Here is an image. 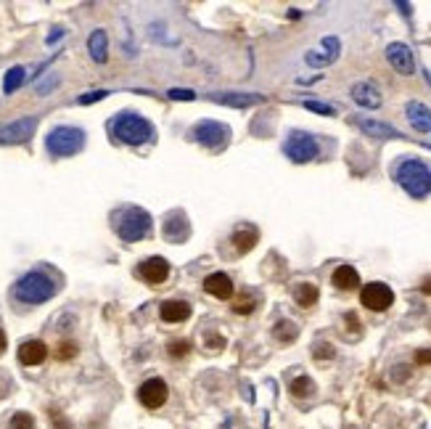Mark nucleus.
I'll return each mask as SVG.
<instances>
[{"mask_svg": "<svg viewBox=\"0 0 431 429\" xmlns=\"http://www.w3.org/2000/svg\"><path fill=\"white\" fill-rule=\"evenodd\" d=\"M360 302L373 310V313H384L394 305V291L387 284L381 281H373V284H365L363 291H360Z\"/></svg>", "mask_w": 431, "mask_h": 429, "instance_id": "423d86ee", "label": "nucleus"}, {"mask_svg": "<svg viewBox=\"0 0 431 429\" xmlns=\"http://www.w3.org/2000/svg\"><path fill=\"white\" fill-rule=\"evenodd\" d=\"M257 307V297L254 294H244V297H238L233 305V313H238V315H249V313H254Z\"/></svg>", "mask_w": 431, "mask_h": 429, "instance_id": "cd10ccee", "label": "nucleus"}, {"mask_svg": "<svg viewBox=\"0 0 431 429\" xmlns=\"http://www.w3.org/2000/svg\"><path fill=\"white\" fill-rule=\"evenodd\" d=\"M82 130L77 127H66V125H61L56 130H51V135H48V151L53 154V157H72V154H77L79 148H82Z\"/></svg>", "mask_w": 431, "mask_h": 429, "instance_id": "20e7f679", "label": "nucleus"}, {"mask_svg": "<svg viewBox=\"0 0 431 429\" xmlns=\"http://www.w3.org/2000/svg\"><path fill=\"white\" fill-rule=\"evenodd\" d=\"M159 315L164 324H183L191 318V305L185 300H167L159 307Z\"/></svg>", "mask_w": 431, "mask_h": 429, "instance_id": "4468645a", "label": "nucleus"}, {"mask_svg": "<svg viewBox=\"0 0 431 429\" xmlns=\"http://www.w3.org/2000/svg\"><path fill=\"white\" fill-rule=\"evenodd\" d=\"M167 398H170V389H167V382L164 379H146L140 389H138V400L146 406V408L157 411L161 408L164 403H167Z\"/></svg>", "mask_w": 431, "mask_h": 429, "instance_id": "6e6552de", "label": "nucleus"}, {"mask_svg": "<svg viewBox=\"0 0 431 429\" xmlns=\"http://www.w3.org/2000/svg\"><path fill=\"white\" fill-rule=\"evenodd\" d=\"M204 291H209L217 300H231L233 297V281L228 273H212L204 278Z\"/></svg>", "mask_w": 431, "mask_h": 429, "instance_id": "2eb2a0df", "label": "nucleus"}, {"mask_svg": "<svg viewBox=\"0 0 431 429\" xmlns=\"http://www.w3.org/2000/svg\"><path fill=\"white\" fill-rule=\"evenodd\" d=\"M286 157L296 164H304L317 157V143L313 135H304V133H294L289 141H286Z\"/></svg>", "mask_w": 431, "mask_h": 429, "instance_id": "0eeeda50", "label": "nucleus"}, {"mask_svg": "<svg viewBox=\"0 0 431 429\" xmlns=\"http://www.w3.org/2000/svg\"><path fill=\"white\" fill-rule=\"evenodd\" d=\"M164 236H167V242H183L185 236H188V223H185V215H170V220L164 223Z\"/></svg>", "mask_w": 431, "mask_h": 429, "instance_id": "4be33fe9", "label": "nucleus"}, {"mask_svg": "<svg viewBox=\"0 0 431 429\" xmlns=\"http://www.w3.org/2000/svg\"><path fill=\"white\" fill-rule=\"evenodd\" d=\"M212 99L217 103H225V106H235V109H246V106L262 103V96H257V93H215Z\"/></svg>", "mask_w": 431, "mask_h": 429, "instance_id": "aec40b11", "label": "nucleus"}, {"mask_svg": "<svg viewBox=\"0 0 431 429\" xmlns=\"http://www.w3.org/2000/svg\"><path fill=\"white\" fill-rule=\"evenodd\" d=\"M357 125H360L363 133H368L373 138H400V133L387 122H376V120H365L363 117V120H357Z\"/></svg>", "mask_w": 431, "mask_h": 429, "instance_id": "5701e85b", "label": "nucleus"}, {"mask_svg": "<svg viewBox=\"0 0 431 429\" xmlns=\"http://www.w3.org/2000/svg\"><path fill=\"white\" fill-rule=\"evenodd\" d=\"M5 348H8V339H5V331L0 328V355L5 352Z\"/></svg>", "mask_w": 431, "mask_h": 429, "instance_id": "ea45409f", "label": "nucleus"}, {"mask_svg": "<svg viewBox=\"0 0 431 429\" xmlns=\"http://www.w3.org/2000/svg\"><path fill=\"white\" fill-rule=\"evenodd\" d=\"M21 82H24V66H14V69H8L5 80H3V90H5V93H14Z\"/></svg>", "mask_w": 431, "mask_h": 429, "instance_id": "a878e982", "label": "nucleus"}, {"mask_svg": "<svg viewBox=\"0 0 431 429\" xmlns=\"http://www.w3.org/2000/svg\"><path fill=\"white\" fill-rule=\"evenodd\" d=\"M196 141L204 143V146H209V148H220L222 143L228 141V127L220 122H198L196 125Z\"/></svg>", "mask_w": 431, "mask_h": 429, "instance_id": "f8f14e48", "label": "nucleus"}, {"mask_svg": "<svg viewBox=\"0 0 431 429\" xmlns=\"http://www.w3.org/2000/svg\"><path fill=\"white\" fill-rule=\"evenodd\" d=\"M259 242V231H257L254 225H241L238 231L233 233V246L238 255H246V252H252Z\"/></svg>", "mask_w": 431, "mask_h": 429, "instance_id": "6ab92c4d", "label": "nucleus"}, {"mask_svg": "<svg viewBox=\"0 0 431 429\" xmlns=\"http://www.w3.org/2000/svg\"><path fill=\"white\" fill-rule=\"evenodd\" d=\"M315 358H333L331 345H317V348H315Z\"/></svg>", "mask_w": 431, "mask_h": 429, "instance_id": "e433bc0d", "label": "nucleus"}, {"mask_svg": "<svg viewBox=\"0 0 431 429\" xmlns=\"http://www.w3.org/2000/svg\"><path fill=\"white\" fill-rule=\"evenodd\" d=\"M296 334H299V331H296V326L291 321H280V324L275 326V337H278L280 342H294Z\"/></svg>", "mask_w": 431, "mask_h": 429, "instance_id": "c85d7f7f", "label": "nucleus"}, {"mask_svg": "<svg viewBox=\"0 0 431 429\" xmlns=\"http://www.w3.org/2000/svg\"><path fill=\"white\" fill-rule=\"evenodd\" d=\"M207 342L212 345V350H217V348H225V339H222V337H217V334H209V337H207Z\"/></svg>", "mask_w": 431, "mask_h": 429, "instance_id": "4c0bfd02", "label": "nucleus"}, {"mask_svg": "<svg viewBox=\"0 0 431 429\" xmlns=\"http://www.w3.org/2000/svg\"><path fill=\"white\" fill-rule=\"evenodd\" d=\"M331 281L336 289L350 291V289H357V286H360V273H357L352 265H339L336 270H333Z\"/></svg>", "mask_w": 431, "mask_h": 429, "instance_id": "412c9836", "label": "nucleus"}, {"mask_svg": "<svg viewBox=\"0 0 431 429\" xmlns=\"http://www.w3.org/2000/svg\"><path fill=\"white\" fill-rule=\"evenodd\" d=\"M53 429H69V424L61 419L59 413H53Z\"/></svg>", "mask_w": 431, "mask_h": 429, "instance_id": "58836bf2", "label": "nucleus"}, {"mask_svg": "<svg viewBox=\"0 0 431 429\" xmlns=\"http://www.w3.org/2000/svg\"><path fill=\"white\" fill-rule=\"evenodd\" d=\"M415 363H418V366H429L431 350H418V352H415Z\"/></svg>", "mask_w": 431, "mask_h": 429, "instance_id": "c9c22d12", "label": "nucleus"}, {"mask_svg": "<svg viewBox=\"0 0 431 429\" xmlns=\"http://www.w3.org/2000/svg\"><path fill=\"white\" fill-rule=\"evenodd\" d=\"M167 352H170L172 358H185V355L191 352V342H188V339H175V342H170Z\"/></svg>", "mask_w": 431, "mask_h": 429, "instance_id": "7c9ffc66", "label": "nucleus"}, {"mask_svg": "<svg viewBox=\"0 0 431 429\" xmlns=\"http://www.w3.org/2000/svg\"><path fill=\"white\" fill-rule=\"evenodd\" d=\"M35 127H38V120L35 117H24V120H16V122H11L8 127H3L0 130V143H24L32 138V133H35Z\"/></svg>", "mask_w": 431, "mask_h": 429, "instance_id": "9b49d317", "label": "nucleus"}, {"mask_svg": "<svg viewBox=\"0 0 431 429\" xmlns=\"http://www.w3.org/2000/svg\"><path fill=\"white\" fill-rule=\"evenodd\" d=\"M88 51H90V56H93V62L103 64L106 62V51H109V40H106V32L103 29H96L90 38H88Z\"/></svg>", "mask_w": 431, "mask_h": 429, "instance_id": "b1692460", "label": "nucleus"}, {"mask_svg": "<svg viewBox=\"0 0 431 429\" xmlns=\"http://www.w3.org/2000/svg\"><path fill=\"white\" fill-rule=\"evenodd\" d=\"M45 358H48V348L40 339H29L19 348V361L24 366H40L45 363Z\"/></svg>", "mask_w": 431, "mask_h": 429, "instance_id": "a211bd4d", "label": "nucleus"}, {"mask_svg": "<svg viewBox=\"0 0 431 429\" xmlns=\"http://www.w3.org/2000/svg\"><path fill=\"white\" fill-rule=\"evenodd\" d=\"M405 114H408V122L413 125V130L418 133H429L431 130V109L423 106L421 101H410L405 106Z\"/></svg>", "mask_w": 431, "mask_h": 429, "instance_id": "f3484780", "label": "nucleus"}, {"mask_svg": "<svg viewBox=\"0 0 431 429\" xmlns=\"http://www.w3.org/2000/svg\"><path fill=\"white\" fill-rule=\"evenodd\" d=\"M304 109H310V112H315V114H323V117H331L333 114V106L320 103V101H304Z\"/></svg>", "mask_w": 431, "mask_h": 429, "instance_id": "473e14b6", "label": "nucleus"}, {"mask_svg": "<svg viewBox=\"0 0 431 429\" xmlns=\"http://www.w3.org/2000/svg\"><path fill=\"white\" fill-rule=\"evenodd\" d=\"M421 291H423V294H431V276H426V278H423V284H421Z\"/></svg>", "mask_w": 431, "mask_h": 429, "instance_id": "a19ab883", "label": "nucleus"}, {"mask_svg": "<svg viewBox=\"0 0 431 429\" xmlns=\"http://www.w3.org/2000/svg\"><path fill=\"white\" fill-rule=\"evenodd\" d=\"M114 135H117L119 141L138 146V143L148 141L154 135V130H151V125L146 122L143 117H138V114H122L117 122H114Z\"/></svg>", "mask_w": 431, "mask_h": 429, "instance_id": "39448f33", "label": "nucleus"}, {"mask_svg": "<svg viewBox=\"0 0 431 429\" xmlns=\"http://www.w3.org/2000/svg\"><path fill=\"white\" fill-rule=\"evenodd\" d=\"M387 62L394 66V72H400V75H405V77L415 72L413 51L405 45V42H392V45L387 48Z\"/></svg>", "mask_w": 431, "mask_h": 429, "instance_id": "9d476101", "label": "nucleus"}, {"mask_svg": "<svg viewBox=\"0 0 431 429\" xmlns=\"http://www.w3.org/2000/svg\"><path fill=\"white\" fill-rule=\"evenodd\" d=\"M77 355V345L75 342H61L59 350H56V358L59 361H69V358H75Z\"/></svg>", "mask_w": 431, "mask_h": 429, "instance_id": "2f4dec72", "label": "nucleus"}, {"mask_svg": "<svg viewBox=\"0 0 431 429\" xmlns=\"http://www.w3.org/2000/svg\"><path fill=\"white\" fill-rule=\"evenodd\" d=\"M14 294H16V300H21V302L40 305V302H45V300H51L56 294V284L45 273H27L24 278H19Z\"/></svg>", "mask_w": 431, "mask_h": 429, "instance_id": "7ed1b4c3", "label": "nucleus"}, {"mask_svg": "<svg viewBox=\"0 0 431 429\" xmlns=\"http://www.w3.org/2000/svg\"><path fill=\"white\" fill-rule=\"evenodd\" d=\"M138 276L151 286L164 284L167 276H170V263H167L164 257H148V260H143V263L138 265Z\"/></svg>", "mask_w": 431, "mask_h": 429, "instance_id": "1a4fd4ad", "label": "nucleus"}, {"mask_svg": "<svg viewBox=\"0 0 431 429\" xmlns=\"http://www.w3.org/2000/svg\"><path fill=\"white\" fill-rule=\"evenodd\" d=\"M317 297H320L317 286H313V284H296L294 300H296V305H299V307H313V305H317Z\"/></svg>", "mask_w": 431, "mask_h": 429, "instance_id": "393cba45", "label": "nucleus"}, {"mask_svg": "<svg viewBox=\"0 0 431 429\" xmlns=\"http://www.w3.org/2000/svg\"><path fill=\"white\" fill-rule=\"evenodd\" d=\"M339 48H341V42L339 38H326L323 40V48L320 51H310L307 56H304V62L310 64V66H328L339 59Z\"/></svg>", "mask_w": 431, "mask_h": 429, "instance_id": "ddd939ff", "label": "nucleus"}, {"mask_svg": "<svg viewBox=\"0 0 431 429\" xmlns=\"http://www.w3.org/2000/svg\"><path fill=\"white\" fill-rule=\"evenodd\" d=\"M101 99H106V90H93V93L82 96V99H79V103H93V101H101Z\"/></svg>", "mask_w": 431, "mask_h": 429, "instance_id": "f704fd0d", "label": "nucleus"}, {"mask_svg": "<svg viewBox=\"0 0 431 429\" xmlns=\"http://www.w3.org/2000/svg\"><path fill=\"white\" fill-rule=\"evenodd\" d=\"M315 385L310 382V376H299V379H294L291 382V395L294 398H307V395H313Z\"/></svg>", "mask_w": 431, "mask_h": 429, "instance_id": "bb28decb", "label": "nucleus"}, {"mask_svg": "<svg viewBox=\"0 0 431 429\" xmlns=\"http://www.w3.org/2000/svg\"><path fill=\"white\" fill-rule=\"evenodd\" d=\"M170 99H175V101H194L196 93H194V90H183V88H172V90H170Z\"/></svg>", "mask_w": 431, "mask_h": 429, "instance_id": "72a5a7b5", "label": "nucleus"}, {"mask_svg": "<svg viewBox=\"0 0 431 429\" xmlns=\"http://www.w3.org/2000/svg\"><path fill=\"white\" fill-rule=\"evenodd\" d=\"M114 228H117L119 239H125V242H140L151 231V215L146 209H138V207H125L117 215Z\"/></svg>", "mask_w": 431, "mask_h": 429, "instance_id": "f03ea898", "label": "nucleus"}, {"mask_svg": "<svg viewBox=\"0 0 431 429\" xmlns=\"http://www.w3.org/2000/svg\"><path fill=\"white\" fill-rule=\"evenodd\" d=\"M8 429H35V419H32L29 413L19 411V413H14V416H11V421H8Z\"/></svg>", "mask_w": 431, "mask_h": 429, "instance_id": "c756f323", "label": "nucleus"}, {"mask_svg": "<svg viewBox=\"0 0 431 429\" xmlns=\"http://www.w3.org/2000/svg\"><path fill=\"white\" fill-rule=\"evenodd\" d=\"M397 183L402 185L410 196L415 199H423L431 194V167L418 159H408L397 167Z\"/></svg>", "mask_w": 431, "mask_h": 429, "instance_id": "f257e3e1", "label": "nucleus"}, {"mask_svg": "<svg viewBox=\"0 0 431 429\" xmlns=\"http://www.w3.org/2000/svg\"><path fill=\"white\" fill-rule=\"evenodd\" d=\"M352 99L360 103L363 109H378L381 106V93L373 82H354L352 85Z\"/></svg>", "mask_w": 431, "mask_h": 429, "instance_id": "dca6fc26", "label": "nucleus"}]
</instances>
